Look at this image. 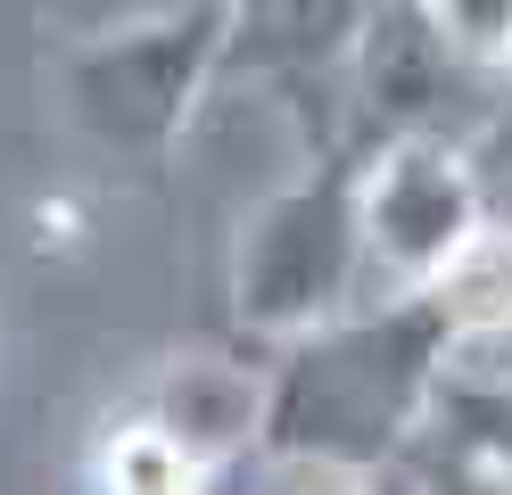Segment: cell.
Returning a JSON list of instances; mask_svg holds the SVG:
<instances>
[{
	"instance_id": "1",
	"label": "cell",
	"mask_w": 512,
	"mask_h": 495,
	"mask_svg": "<svg viewBox=\"0 0 512 495\" xmlns=\"http://www.w3.org/2000/svg\"><path fill=\"white\" fill-rule=\"evenodd\" d=\"M438 297H372L314 339L273 347L265 363V462H339L389 479L430 429V396L446 372Z\"/></svg>"
},
{
	"instance_id": "2",
	"label": "cell",
	"mask_w": 512,
	"mask_h": 495,
	"mask_svg": "<svg viewBox=\"0 0 512 495\" xmlns=\"http://www.w3.org/2000/svg\"><path fill=\"white\" fill-rule=\"evenodd\" d=\"M372 306L364 248V141L323 149L240 223L232 248V314L248 339L290 347Z\"/></svg>"
},
{
	"instance_id": "3",
	"label": "cell",
	"mask_w": 512,
	"mask_h": 495,
	"mask_svg": "<svg viewBox=\"0 0 512 495\" xmlns=\"http://www.w3.org/2000/svg\"><path fill=\"white\" fill-rule=\"evenodd\" d=\"M223 58H232V9L199 0L157 25L67 42L58 50V108L108 157H166L190 132L199 99L223 83Z\"/></svg>"
},
{
	"instance_id": "4",
	"label": "cell",
	"mask_w": 512,
	"mask_h": 495,
	"mask_svg": "<svg viewBox=\"0 0 512 495\" xmlns=\"http://www.w3.org/2000/svg\"><path fill=\"white\" fill-rule=\"evenodd\" d=\"M496 223L479 157L455 141H372L364 149V248L372 297H430Z\"/></svg>"
},
{
	"instance_id": "5",
	"label": "cell",
	"mask_w": 512,
	"mask_h": 495,
	"mask_svg": "<svg viewBox=\"0 0 512 495\" xmlns=\"http://www.w3.org/2000/svg\"><path fill=\"white\" fill-rule=\"evenodd\" d=\"M347 83V108H356V141H455L471 149V124L496 116V75H479V66L438 33V17L422 0H389L372 25L356 58L339 66Z\"/></svg>"
},
{
	"instance_id": "6",
	"label": "cell",
	"mask_w": 512,
	"mask_h": 495,
	"mask_svg": "<svg viewBox=\"0 0 512 495\" xmlns=\"http://www.w3.org/2000/svg\"><path fill=\"white\" fill-rule=\"evenodd\" d=\"M124 421L157 429L199 471L232 479L248 454H265V372L232 355H174V363H157V380L133 396Z\"/></svg>"
},
{
	"instance_id": "7",
	"label": "cell",
	"mask_w": 512,
	"mask_h": 495,
	"mask_svg": "<svg viewBox=\"0 0 512 495\" xmlns=\"http://www.w3.org/2000/svg\"><path fill=\"white\" fill-rule=\"evenodd\" d=\"M389 0H232L223 75H339Z\"/></svg>"
},
{
	"instance_id": "8",
	"label": "cell",
	"mask_w": 512,
	"mask_h": 495,
	"mask_svg": "<svg viewBox=\"0 0 512 495\" xmlns=\"http://www.w3.org/2000/svg\"><path fill=\"white\" fill-rule=\"evenodd\" d=\"M91 495H223L215 471H199L182 446H166L141 421H108L100 454H91Z\"/></svg>"
},
{
	"instance_id": "9",
	"label": "cell",
	"mask_w": 512,
	"mask_h": 495,
	"mask_svg": "<svg viewBox=\"0 0 512 495\" xmlns=\"http://www.w3.org/2000/svg\"><path fill=\"white\" fill-rule=\"evenodd\" d=\"M422 9L438 17V33L479 66V75L512 83V0H422Z\"/></svg>"
},
{
	"instance_id": "10",
	"label": "cell",
	"mask_w": 512,
	"mask_h": 495,
	"mask_svg": "<svg viewBox=\"0 0 512 495\" xmlns=\"http://www.w3.org/2000/svg\"><path fill=\"white\" fill-rule=\"evenodd\" d=\"M199 0H42V17L58 25V50L67 42H100V33H124V25H157V17H182Z\"/></svg>"
},
{
	"instance_id": "11",
	"label": "cell",
	"mask_w": 512,
	"mask_h": 495,
	"mask_svg": "<svg viewBox=\"0 0 512 495\" xmlns=\"http://www.w3.org/2000/svg\"><path fill=\"white\" fill-rule=\"evenodd\" d=\"M405 495H512V479H496V471H479L471 454H455V446H438V438H422L405 454Z\"/></svg>"
},
{
	"instance_id": "12",
	"label": "cell",
	"mask_w": 512,
	"mask_h": 495,
	"mask_svg": "<svg viewBox=\"0 0 512 495\" xmlns=\"http://www.w3.org/2000/svg\"><path fill=\"white\" fill-rule=\"evenodd\" d=\"M273 495H397V471H339V462H273Z\"/></svg>"
},
{
	"instance_id": "13",
	"label": "cell",
	"mask_w": 512,
	"mask_h": 495,
	"mask_svg": "<svg viewBox=\"0 0 512 495\" xmlns=\"http://www.w3.org/2000/svg\"><path fill=\"white\" fill-rule=\"evenodd\" d=\"M223 9H232V0H223Z\"/></svg>"
}]
</instances>
